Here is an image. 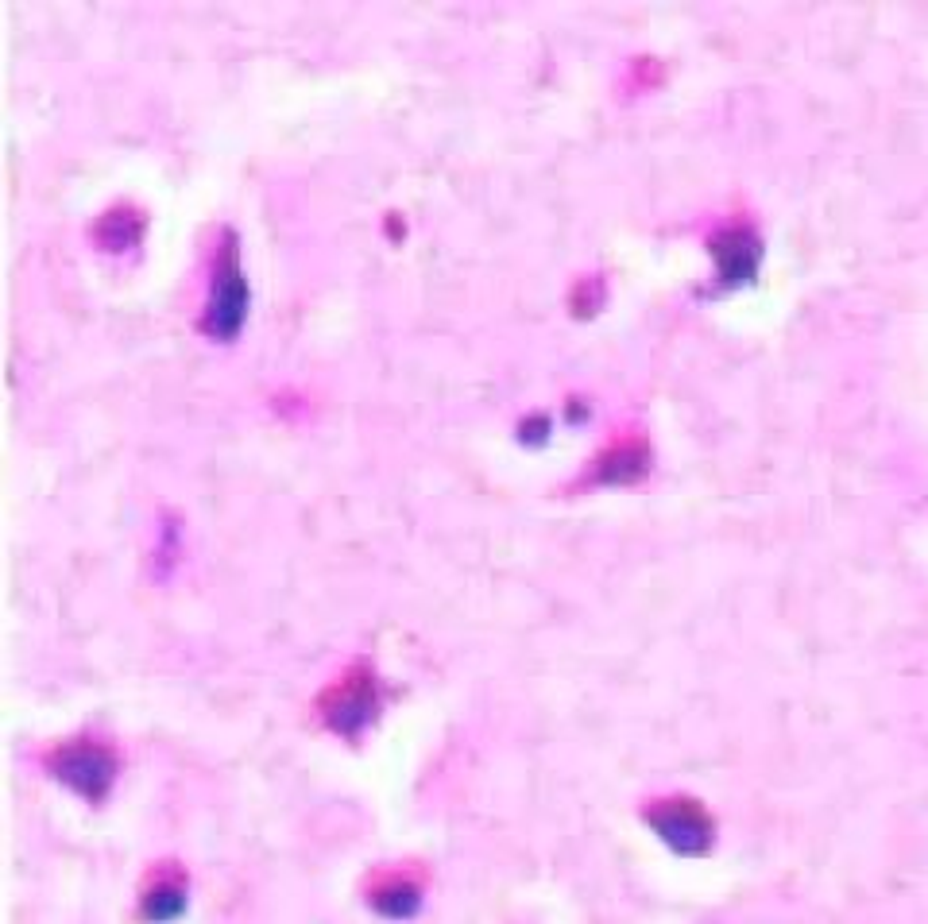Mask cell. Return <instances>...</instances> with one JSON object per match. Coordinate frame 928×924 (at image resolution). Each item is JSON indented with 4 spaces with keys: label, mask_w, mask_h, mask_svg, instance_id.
<instances>
[{
    "label": "cell",
    "mask_w": 928,
    "mask_h": 924,
    "mask_svg": "<svg viewBox=\"0 0 928 924\" xmlns=\"http://www.w3.org/2000/svg\"><path fill=\"white\" fill-rule=\"evenodd\" d=\"M186 905H190V886H186L182 870L163 867L151 874V882L140 894V917L147 924H171L186 913Z\"/></svg>",
    "instance_id": "obj_7"
},
{
    "label": "cell",
    "mask_w": 928,
    "mask_h": 924,
    "mask_svg": "<svg viewBox=\"0 0 928 924\" xmlns=\"http://www.w3.org/2000/svg\"><path fill=\"white\" fill-rule=\"evenodd\" d=\"M422 882L406 870H383L368 886V909L383 921H410L422 909Z\"/></svg>",
    "instance_id": "obj_5"
},
{
    "label": "cell",
    "mask_w": 928,
    "mask_h": 924,
    "mask_svg": "<svg viewBox=\"0 0 928 924\" xmlns=\"http://www.w3.org/2000/svg\"><path fill=\"white\" fill-rule=\"evenodd\" d=\"M248 318V279L240 267L236 236L225 232V244L213 260V283H209V306H205V333L213 341H232Z\"/></svg>",
    "instance_id": "obj_1"
},
{
    "label": "cell",
    "mask_w": 928,
    "mask_h": 924,
    "mask_svg": "<svg viewBox=\"0 0 928 924\" xmlns=\"http://www.w3.org/2000/svg\"><path fill=\"white\" fill-rule=\"evenodd\" d=\"M47 770L55 774L66 789H74L78 797L86 801H105L109 789H113L116 774H120V762H116L113 747L97 743V739H70L51 751L47 758Z\"/></svg>",
    "instance_id": "obj_2"
},
{
    "label": "cell",
    "mask_w": 928,
    "mask_h": 924,
    "mask_svg": "<svg viewBox=\"0 0 928 924\" xmlns=\"http://www.w3.org/2000/svg\"><path fill=\"white\" fill-rule=\"evenodd\" d=\"M708 252L716 256V271L724 287H743L751 283L758 263H762V244L758 236L747 229H724L720 236H712Z\"/></svg>",
    "instance_id": "obj_6"
},
{
    "label": "cell",
    "mask_w": 928,
    "mask_h": 924,
    "mask_svg": "<svg viewBox=\"0 0 928 924\" xmlns=\"http://www.w3.org/2000/svg\"><path fill=\"white\" fill-rule=\"evenodd\" d=\"M642 820L654 828V836L666 843L673 855L681 859H700L716 843V820L704 812L693 797H669L642 812Z\"/></svg>",
    "instance_id": "obj_3"
},
{
    "label": "cell",
    "mask_w": 928,
    "mask_h": 924,
    "mask_svg": "<svg viewBox=\"0 0 928 924\" xmlns=\"http://www.w3.org/2000/svg\"><path fill=\"white\" fill-rule=\"evenodd\" d=\"M650 468V449L642 441H619L596 461V484H635L638 476Z\"/></svg>",
    "instance_id": "obj_8"
},
{
    "label": "cell",
    "mask_w": 928,
    "mask_h": 924,
    "mask_svg": "<svg viewBox=\"0 0 928 924\" xmlns=\"http://www.w3.org/2000/svg\"><path fill=\"white\" fill-rule=\"evenodd\" d=\"M321 720L329 731L345 735V739H356L364 735V727L376 720L379 712V685L376 673L368 665H352L341 681H333L318 704Z\"/></svg>",
    "instance_id": "obj_4"
}]
</instances>
